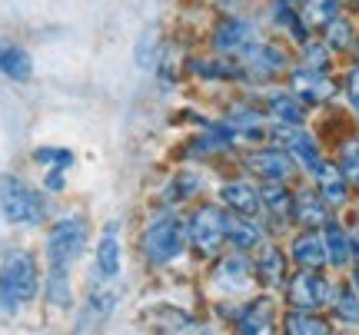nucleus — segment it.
I'll use <instances>...</instances> for the list:
<instances>
[{
	"label": "nucleus",
	"mask_w": 359,
	"mask_h": 335,
	"mask_svg": "<svg viewBox=\"0 0 359 335\" xmlns=\"http://www.w3.org/2000/svg\"><path fill=\"white\" fill-rule=\"evenodd\" d=\"M236 60L243 66V87L259 90V87H269V83H283L290 66L296 64V50L280 37H263Z\"/></svg>",
	"instance_id": "f257e3e1"
},
{
	"label": "nucleus",
	"mask_w": 359,
	"mask_h": 335,
	"mask_svg": "<svg viewBox=\"0 0 359 335\" xmlns=\"http://www.w3.org/2000/svg\"><path fill=\"white\" fill-rule=\"evenodd\" d=\"M226 319L240 335H269L280 332L283 319V299L280 292H250L243 299H226Z\"/></svg>",
	"instance_id": "f03ea898"
},
{
	"label": "nucleus",
	"mask_w": 359,
	"mask_h": 335,
	"mask_svg": "<svg viewBox=\"0 0 359 335\" xmlns=\"http://www.w3.org/2000/svg\"><path fill=\"white\" fill-rule=\"evenodd\" d=\"M37 289H40L37 259L24 252V249L7 252L4 262H0V309L17 312L20 306L37 299Z\"/></svg>",
	"instance_id": "7ed1b4c3"
},
{
	"label": "nucleus",
	"mask_w": 359,
	"mask_h": 335,
	"mask_svg": "<svg viewBox=\"0 0 359 335\" xmlns=\"http://www.w3.org/2000/svg\"><path fill=\"white\" fill-rule=\"evenodd\" d=\"M336 276L330 269H293L286 285L280 289L283 309H309V312H326L330 299L336 292Z\"/></svg>",
	"instance_id": "20e7f679"
},
{
	"label": "nucleus",
	"mask_w": 359,
	"mask_h": 335,
	"mask_svg": "<svg viewBox=\"0 0 359 335\" xmlns=\"http://www.w3.org/2000/svg\"><path fill=\"white\" fill-rule=\"evenodd\" d=\"M283 83L309 106V110H326L336 100H343V83L336 70H320V66H306L296 60L290 66V73L283 77Z\"/></svg>",
	"instance_id": "39448f33"
},
{
	"label": "nucleus",
	"mask_w": 359,
	"mask_h": 335,
	"mask_svg": "<svg viewBox=\"0 0 359 335\" xmlns=\"http://www.w3.org/2000/svg\"><path fill=\"white\" fill-rule=\"evenodd\" d=\"M240 166L257 183H296V176H299V166L293 163V156L273 140L246 146L243 156H240Z\"/></svg>",
	"instance_id": "423d86ee"
},
{
	"label": "nucleus",
	"mask_w": 359,
	"mask_h": 335,
	"mask_svg": "<svg viewBox=\"0 0 359 335\" xmlns=\"http://www.w3.org/2000/svg\"><path fill=\"white\" fill-rule=\"evenodd\" d=\"M190 245V226L183 216H160L143 232V256L154 266H167Z\"/></svg>",
	"instance_id": "0eeeda50"
},
{
	"label": "nucleus",
	"mask_w": 359,
	"mask_h": 335,
	"mask_svg": "<svg viewBox=\"0 0 359 335\" xmlns=\"http://www.w3.org/2000/svg\"><path fill=\"white\" fill-rule=\"evenodd\" d=\"M0 213L13 226H40L47 216L43 196L20 176H0Z\"/></svg>",
	"instance_id": "6e6552de"
},
{
	"label": "nucleus",
	"mask_w": 359,
	"mask_h": 335,
	"mask_svg": "<svg viewBox=\"0 0 359 335\" xmlns=\"http://www.w3.org/2000/svg\"><path fill=\"white\" fill-rule=\"evenodd\" d=\"M187 226H190V245L203 259H217L226 249V209L219 203H200Z\"/></svg>",
	"instance_id": "1a4fd4ad"
},
{
	"label": "nucleus",
	"mask_w": 359,
	"mask_h": 335,
	"mask_svg": "<svg viewBox=\"0 0 359 335\" xmlns=\"http://www.w3.org/2000/svg\"><path fill=\"white\" fill-rule=\"evenodd\" d=\"M269 140L280 143L283 150L293 156V163L299 166V176H306L309 169L326 156V143L320 140V133L309 127V123H296V127L276 123V127H269Z\"/></svg>",
	"instance_id": "9d476101"
},
{
	"label": "nucleus",
	"mask_w": 359,
	"mask_h": 335,
	"mask_svg": "<svg viewBox=\"0 0 359 335\" xmlns=\"http://www.w3.org/2000/svg\"><path fill=\"white\" fill-rule=\"evenodd\" d=\"M87 220L83 216H64L47 232V262L53 269H70L87 245Z\"/></svg>",
	"instance_id": "9b49d317"
},
{
	"label": "nucleus",
	"mask_w": 359,
	"mask_h": 335,
	"mask_svg": "<svg viewBox=\"0 0 359 335\" xmlns=\"http://www.w3.org/2000/svg\"><path fill=\"white\" fill-rule=\"evenodd\" d=\"M213 283L226 299H243L257 289V276H253V256L240 252V249H223L213 259Z\"/></svg>",
	"instance_id": "f8f14e48"
},
{
	"label": "nucleus",
	"mask_w": 359,
	"mask_h": 335,
	"mask_svg": "<svg viewBox=\"0 0 359 335\" xmlns=\"http://www.w3.org/2000/svg\"><path fill=\"white\" fill-rule=\"evenodd\" d=\"M296 183H259V220L269 236L283 239L293 229Z\"/></svg>",
	"instance_id": "ddd939ff"
},
{
	"label": "nucleus",
	"mask_w": 359,
	"mask_h": 335,
	"mask_svg": "<svg viewBox=\"0 0 359 335\" xmlns=\"http://www.w3.org/2000/svg\"><path fill=\"white\" fill-rule=\"evenodd\" d=\"M253 276H257V289H266V292H280L290 272H293V259L286 252V243L269 236L263 245H257L253 252Z\"/></svg>",
	"instance_id": "4468645a"
},
{
	"label": "nucleus",
	"mask_w": 359,
	"mask_h": 335,
	"mask_svg": "<svg viewBox=\"0 0 359 335\" xmlns=\"http://www.w3.org/2000/svg\"><path fill=\"white\" fill-rule=\"evenodd\" d=\"M263 37H266L263 27L250 13H230V17H219V24L213 27V50L226 57H243Z\"/></svg>",
	"instance_id": "2eb2a0df"
},
{
	"label": "nucleus",
	"mask_w": 359,
	"mask_h": 335,
	"mask_svg": "<svg viewBox=\"0 0 359 335\" xmlns=\"http://www.w3.org/2000/svg\"><path fill=\"white\" fill-rule=\"evenodd\" d=\"M257 100L263 106V113L269 116V127H296V123H309V110L299 97H296L286 83H269V87H259L257 90Z\"/></svg>",
	"instance_id": "dca6fc26"
},
{
	"label": "nucleus",
	"mask_w": 359,
	"mask_h": 335,
	"mask_svg": "<svg viewBox=\"0 0 359 335\" xmlns=\"http://www.w3.org/2000/svg\"><path fill=\"white\" fill-rule=\"evenodd\" d=\"M303 180H306L309 186H313V190H316V193H320L323 199L330 203V209H333V213H343V209H349L353 196H356V193H353V186H349V180L343 176V169L336 166V159L330 153L323 156L320 163L309 169Z\"/></svg>",
	"instance_id": "f3484780"
},
{
	"label": "nucleus",
	"mask_w": 359,
	"mask_h": 335,
	"mask_svg": "<svg viewBox=\"0 0 359 335\" xmlns=\"http://www.w3.org/2000/svg\"><path fill=\"white\" fill-rule=\"evenodd\" d=\"M286 252L293 259V269H330L326 266V239L323 229H306V226H293L283 236Z\"/></svg>",
	"instance_id": "a211bd4d"
},
{
	"label": "nucleus",
	"mask_w": 359,
	"mask_h": 335,
	"mask_svg": "<svg viewBox=\"0 0 359 335\" xmlns=\"http://www.w3.org/2000/svg\"><path fill=\"white\" fill-rule=\"evenodd\" d=\"M263 17H266V27L273 30V37L286 40L293 50L306 37H313V30L306 27V20H303V13H299L296 3H286V0H266Z\"/></svg>",
	"instance_id": "6ab92c4d"
},
{
	"label": "nucleus",
	"mask_w": 359,
	"mask_h": 335,
	"mask_svg": "<svg viewBox=\"0 0 359 335\" xmlns=\"http://www.w3.org/2000/svg\"><path fill=\"white\" fill-rule=\"evenodd\" d=\"M217 203L226 213H243V216H259V183L250 173L230 176L217 186Z\"/></svg>",
	"instance_id": "aec40b11"
},
{
	"label": "nucleus",
	"mask_w": 359,
	"mask_h": 335,
	"mask_svg": "<svg viewBox=\"0 0 359 335\" xmlns=\"http://www.w3.org/2000/svg\"><path fill=\"white\" fill-rule=\"evenodd\" d=\"M323 239H326V266L336 276H346L353 266V229L349 220L333 216V220L323 226Z\"/></svg>",
	"instance_id": "412c9836"
},
{
	"label": "nucleus",
	"mask_w": 359,
	"mask_h": 335,
	"mask_svg": "<svg viewBox=\"0 0 359 335\" xmlns=\"http://www.w3.org/2000/svg\"><path fill=\"white\" fill-rule=\"evenodd\" d=\"M339 216L330 209V203L323 199L309 183L296 186V199H293V226H306V229H323L326 222Z\"/></svg>",
	"instance_id": "4be33fe9"
},
{
	"label": "nucleus",
	"mask_w": 359,
	"mask_h": 335,
	"mask_svg": "<svg viewBox=\"0 0 359 335\" xmlns=\"http://www.w3.org/2000/svg\"><path fill=\"white\" fill-rule=\"evenodd\" d=\"M269 239L266 226L259 216H243V213H226V249L253 252L257 245Z\"/></svg>",
	"instance_id": "5701e85b"
},
{
	"label": "nucleus",
	"mask_w": 359,
	"mask_h": 335,
	"mask_svg": "<svg viewBox=\"0 0 359 335\" xmlns=\"http://www.w3.org/2000/svg\"><path fill=\"white\" fill-rule=\"evenodd\" d=\"M330 322L336 329H343V332H359V292L349 285V279L343 276L339 283H336V292L330 299Z\"/></svg>",
	"instance_id": "b1692460"
},
{
	"label": "nucleus",
	"mask_w": 359,
	"mask_h": 335,
	"mask_svg": "<svg viewBox=\"0 0 359 335\" xmlns=\"http://www.w3.org/2000/svg\"><path fill=\"white\" fill-rule=\"evenodd\" d=\"M323 40L330 43V50H333L339 60H349V57H353V47H356V40H359L356 13L343 10L336 20H330V24L323 27Z\"/></svg>",
	"instance_id": "393cba45"
},
{
	"label": "nucleus",
	"mask_w": 359,
	"mask_h": 335,
	"mask_svg": "<svg viewBox=\"0 0 359 335\" xmlns=\"http://www.w3.org/2000/svg\"><path fill=\"white\" fill-rule=\"evenodd\" d=\"M280 332H286V335H330V332H336V325L330 322L326 312L283 309Z\"/></svg>",
	"instance_id": "a878e982"
},
{
	"label": "nucleus",
	"mask_w": 359,
	"mask_h": 335,
	"mask_svg": "<svg viewBox=\"0 0 359 335\" xmlns=\"http://www.w3.org/2000/svg\"><path fill=\"white\" fill-rule=\"evenodd\" d=\"M330 156L336 159V166L343 169V176L353 186V193H359V129L356 133H346L343 140L336 143V150Z\"/></svg>",
	"instance_id": "bb28decb"
},
{
	"label": "nucleus",
	"mask_w": 359,
	"mask_h": 335,
	"mask_svg": "<svg viewBox=\"0 0 359 335\" xmlns=\"http://www.w3.org/2000/svg\"><path fill=\"white\" fill-rule=\"evenodd\" d=\"M0 73L7 80H17V83L30 80V73H34L30 53L20 43H0Z\"/></svg>",
	"instance_id": "cd10ccee"
},
{
	"label": "nucleus",
	"mask_w": 359,
	"mask_h": 335,
	"mask_svg": "<svg viewBox=\"0 0 359 335\" xmlns=\"http://www.w3.org/2000/svg\"><path fill=\"white\" fill-rule=\"evenodd\" d=\"M296 60L306 66H320V70H336V64H339V57L330 50V43L323 40V34H313V37L303 40L296 47Z\"/></svg>",
	"instance_id": "c85d7f7f"
},
{
	"label": "nucleus",
	"mask_w": 359,
	"mask_h": 335,
	"mask_svg": "<svg viewBox=\"0 0 359 335\" xmlns=\"http://www.w3.org/2000/svg\"><path fill=\"white\" fill-rule=\"evenodd\" d=\"M343 10H346V3H339V0H303L299 3V13L313 34H323V27L336 20Z\"/></svg>",
	"instance_id": "c756f323"
},
{
	"label": "nucleus",
	"mask_w": 359,
	"mask_h": 335,
	"mask_svg": "<svg viewBox=\"0 0 359 335\" xmlns=\"http://www.w3.org/2000/svg\"><path fill=\"white\" fill-rule=\"evenodd\" d=\"M97 272L103 279H116L120 276V239H116V226L100 236V245H97Z\"/></svg>",
	"instance_id": "7c9ffc66"
},
{
	"label": "nucleus",
	"mask_w": 359,
	"mask_h": 335,
	"mask_svg": "<svg viewBox=\"0 0 359 335\" xmlns=\"http://www.w3.org/2000/svg\"><path fill=\"white\" fill-rule=\"evenodd\" d=\"M206 190V180L200 173H193V169H180V176L167 186V199L170 203H183V199H193V196H200Z\"/></svg>",
	"instance_id": "2f4dec72"
},
{
	"label": "nucleus",
	"mask_w": 359,
	"mask_h": 335,
	"mask_svg": "<svg viewBox=\"0 0 359 335\" xmlns=\"http://www.w3.org/2000/svg\"><path fill=\"white\" fill-rule=\"evenodd\" d=\"M339 83H343V104H346L349 116L356 120L359 116V60H349L346 70L339 73Z\"/></svg>",
	"instance_id": "473e14b6"
},
{
	"label": "nucleus",
	"mask_w": 359,
	"mask_h": 335,
	"mask_svg": "<svg viewBox=\"0 0 359 335\" xmlns=\"http://www.w3.org/2000/svg\"><path fill=\"white\" fill-rule=\"evenodd\" d=\"M47 299H50V306H57V309H67V306H70L74 292H70L67 269H53L50 266V272H47Z\"/></svg>",
	"instance_id": "72a5a7b5"
},
{
	"label": "nucleus",
	"mask_w": 359,
	"mask_h": 335,
	"mask_svg": "<svg viewBox=\"0 0 359 335\" xmlns=\"http://www.w3.org/2000/svg\"><path fill=\"white\" fill-rule=\"evenodd\" d=\"M114 306V296L110 292H100V296H90L83 312H80V329H93V325H100L107 319V312Z\"/></svg>",
	"instance_id": "f704fd0d"
},
{
	"label": "nucleus",
	"mask_w": 359,
	"mask_h": 335,
	"mask_svg": "<svg viewBox=\"0 0 359 335\" xmlns=\"http://www.w3.org/2000/svg\"><path fill=\"white\" fill-rule=\"evenodd\" d=\"M37 163H47L50 169H67L74 166V153L70 150H53V146H40L37 153H34Z\"/></svg>",
	"instance_id": "c9c22d12"
},
{
	"label": "nucleus",
	"mask_w": 359,
	"mask_h": 335,
	"mask_svg": "<svg viewBox=\"0 0 359 335\" xmlns=\"http://www.w3.org/2000/svg\"><path fill=\"white\" fill-rule=\"evenodd\" d=\"M154 57H156V34L154 30H147V34L140 37V47H137V60H140L143 70H150V66L156 64Z\"/></svg>",
	"instance_id": "e433bc0d"
},
{
	"label": "nucleus",
	"mask_w": 359,
	"mask_h": 335,
	"mask_svg": "<svg viewBox=\"0 0 359 335\" xmlns=\"http://www.w3.org/2000/svg\"><path fill=\"white\" fill-rule=\"evenodd\" d=\"M246 3H250V0H217V7L223 17H230V13H246L250 10Z\"/></svg>",
	"instance_id": "4c0bfd02"
},
{
	"label": "nucleus",
	"mask_w": 359,
	"mask_h": 335,
	"mask_svg": "<svg viewBox=\"0 0 359 335\" xmlns=\"http://www.w3.org/2000/svg\"><path fill=\"white\" fill-rule=\"evenodd\" d=\"M349 229H353V266H359V226L349 222Z\"/></svg>",
	"instance_id": "58836bf2"
},
{
	"label": "nucleus",
	"mask_w": 359,
	"mask_h": 335,
	"mask_svg": "<svg viewBox=\"0 0 359 335\" xmlns=\"http://www.w3.org/2000/svg\"><path fill=\"white\" fill-rule=\"evenodd\" d=\"M346 279H349V285L359 292V266H349V272H346Z\"/></svg>",
	"instance_id": "ea45409f"
},
{
	"label": "nucleus",
	"mask_w": 359,
	"mask_h": 335,
	"mask_svg": "<svg viewBox=\"0 0 359 335\" xmlns=\"http://www.w3.org/2000/svg\"><path fill=\"white\" fill-rule=\"evenodd\" d=\"M349 213H353V220H349V222H356V226H359V193L353 196V203H349Z\"/></svg>",
	"instance_id": "a19ab883"
},
{
	"label": "nucleus",
	"mask_w": 359,
	"mask_h": 335,
	"mask_svg": "<svg viewBox=\"0 0 359 335\" xmlns=\"http://www.w3.org/2000/svg\"><path fill=\"white\" fill-rule=\"evenodd\" d=\"M349 7H353V13H356V17H359V0H353V3H349Z\"/></svg>",
	"instance_id": "79ce46f5"
},
{
	"label": "nucleus",
	"mask_w": 359,
	"mask_h": 335,
	"mask_svg": "<svg viewBox=\"0 0 359 335\" xmlns=\"http://www.w3.org/2000/svg\"><path fill=\"white\" fill-rule=\"evenodd\" d=\"M286 3H296V7H299V3H303V0H286Z\"/></svg>",
	"instance_id": "37998d69"
},
{
	"label": "nucleus",
	"mask_w": 359,
	"mask_h": 335,
	"mask_svg": "<svg viewBox=\"0 0 359 335\" xmlns=\"http://www.w3.org/2000/svg\"><path fill=\"white\" fill-rule=\"evenodd\" d=\"M339 3H346V7H349V3H353V0H339Z\"/></svg>",
	"instance_id": "c03bdc74"
},
{
	"label": "nucleus",
	"mask_w": 359,
	"mask_h": 335,
	"mask_svg": "<svg viewBox=\"0 0 359 335\" xmlns=\"http://www.w3.org/2000/svg\"><path fill=\"white\" fill-rule=\"evenodd\" d=\"M353 123H356V129H359V116H356V120H353Z\"/></svg>",
	"instance_id": "a18cd8bd"
}]
</instances>
